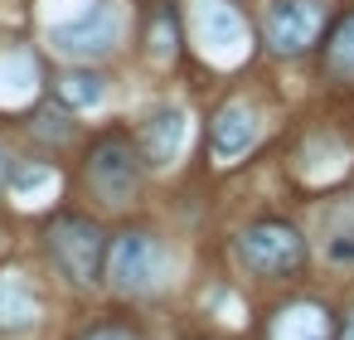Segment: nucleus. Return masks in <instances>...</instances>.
<instances>
[{
  "label": "nucleus",
  "mask_w": 354,
  "mask_h": 340,
  "mask_svg": "<svg viewBox=\"0 0 354 340\" xmlns=\"http://www.w3.org/2000/svg\"><path fill=\"white\" fill-rule=\"evenodd\" d=\"M49 253H54V262L73 277V282H83V287H93L102 272H107V233L93 224V219H78V214H64L54 229H49Z\"/></svg>",
  "instance_id": "nucleus-1"
},
{
  "label": "nucleus",
  "mask_w": 354,
  "mask_h": 340,
  "mask_svg": "<svg viewBox=\"0 0 354 340\" xmlns=\"http://www.w3.org/2000/svg\"><path fill=\"white\" fill-rule=\"evenodd\" d=\"M238 253H243V262H248L252 272H262V277H291V272H301V262H306V238H301L291 224H281V219H257L252 229H243Z\"/></svg>",
  "instance_id": "nucleus-2"
},
{
  "label": "nucleus",
  "mask_w": 354,
  "mask_h": 340,
  "mask_svg": "<svg viewBox=\"0 0 354 340\" xmlns=\"http://www.w3.org/2000/svg\"><path fill=\"white\" fill-rule=\"evenodd\" d=\"M165 277V248L151 233H122L107 253V282L117 292H156Z\"/></svg>",
  "instance_id": "nucleus-3"
},
{
  "label": "nucleus",
  "mask_w": 354,
  "mask_h": 340,
  "mask_svg": "<svg viewBox=\"0 0 354 340\" xmlns=\"http://www.w3.org/2000/svg\"><path fill=\"white\" fill-rule=\"evenodd\" d=\"M189 25H194V39L209 59L228 64V59L248 54V20H243V10L233 0H194Z\"/></svg>",
  "instance_id": "nucleus-4"
},
{
  "label": "nucleus",
  "mask_w": 354,
  "mask_h": 340,
  "mask_svg": "<svg viewBox=\"0 0 354 340\" xmlns=\"http://www.w3.org/2000/svg\"><path fill=\"white\" fill-rule=\"evenodd\" d=\"M325 25V10H320V0H272V10L262 20L267 30V44L277 54H301L306 44H315Z\"/></svg>",
  "instance_id": "nucleus-5"
},
{
  "label": "nucleus",
  "mask_w": 354,
  "mask_h": 340,
  "mask_svg": "<svg viewBox=\"0 0 354 340\" xmlns=\"http://www.w3.org/2000/svg\"><path fill=\"white\" fill-rule=\"evenodd\" d=\"M88 180L102 199H131L136 190V161H131V146L122 136H107L93 146L88 156Z\"/></svg>",
  "instance_id": "nucleus-6"
},
{
  "label": "nucleus",
  "mask_w": 354,
  "mask_h": 340,
  "mask_svg": "<svg viewBox=\"0 0 354 340\" xmlns=\"http://www.w3.org/2000/svg\"><path fill=\"white\" fill-rule=\"evenodd\" d=\"M64 54H107L117 44V10L102 6V0H93V6L73 20V25H59L49 35Z\"/></svg>",
  "instance_id": "nucleus-7"
},
{
  "label": "nucleus",
  "mask_w": 354,
  "mask_h": 340,
  "mask_svg": "<svg viewBox=\"0 0 354 340\" xmlns=\"http://www.w3.org/2000/svg\"><path fill=\"white\" fill-rule=\"evenodd\" d=\"M257 141V112L248 102H228L214 112V127H209V146L218 161H238L248 146Z\"/></svg>",
  "instance_id": "nucleus-8"
},
{
  "label": "nucleus",
  "mask_w": 354,
  "mask_h": 340,
  "mask_svg": "<svg viewBox=\"0 0 354 340\" xmlns=\"http://www.w3.org/2000/svg\"><path fill=\"white\" fill-rule=\"evenodd\" d=\"M185 141V112L180 107H156L146 122H141V156L151 165H170L175 151Z\"/></svg>",
  "instance_id": "nucleus-9"
},
{
  "label": "nucleus",
  "mask_w": 354,
  "mask_h": 340,
  "mask_svg": "<svg viewBox=\"0 0 354 340\" xmlns=\"http://www.w3.org/2000/svg\"><path fill=\"white\" fill-rule=\"evenodd\" d=\"M262 340H330V316L315 301H291L267 321Z\"/></svg>",
  "instance_id": "nucleus-10"
},
{
  "label": "nucleus",
  "mask_w": 354,
  "mask_h": 340,
  "mask_svg": "<svg viewBox=\"0 0 354 340\" xmlns=\"http://www.w3.org/2000/svg\"><path fill=\"white\" fill-rule=\"evenodd\" d=\"M35 316H39V301L30 296V287L15 272H6V277H0V330H20Z\"/></svg>",
  "instance_id": "nucleus-11"
},
{
  "label": "nucleus",
  "mask_w": 354,
  "mask_h": 340,
  "mask_svg": "<svg viewBox=\"0 0 354 340\" xmlns=\"http://www.w3.org/2000/svg\"><path fill=\"white\" fill-rule=\"evenodd\" d=\"M59 98H64L68 107H97V102L107 98V78H102L97 69H73V73L59 78Z\"/></svg>",
  "instance_id": "nucleus-12"
},
{
  "label": "nucleus",
  "mask_w": 354,
  "mask_h": 340,
  "mask_svg": "<svg viewBox=\"0 0 354 340\" xmlns=\"http://www.w3.org/2000/svg\"><path fill=\"white\" fill-rule=\"evenodd\" d=\"M325 59H330V73H339V78H354V10H349V15L335 25Z\"/></svg>",
  "instance_id": "nucleus-13"
},
{
  "label": "nucleus",
  "mask_w": 354,
  "mask_h": 340,
  "mask_svg": "<svg viewBox=\"0 0 354 340\" xmlns=\"http://www.w3.org/2000/svg\"><path fill=\"white\" fill-rule=\"evenodd\" d=\"M151 44H156V54H160V59H170V54H175V20H170V10H156Z\"/></svg>",
  "instance_id": "nucleus-14"
},
{
  "label": "nucleus",
  "mask_w": 354,
  "mask_h": 340,
  "mask_svg": "<svg viewBox=\"0 0 354 340\" xmlns=\"http://www.w3.org/2000/svg\"><path fill=\"white\" fill-rule=\"evenodd\" d=\"M54 175H49V165H15L10 170V185L15 190H35V185H49Z\"/></svg>",
  "instance_id": "nucleus-15"
},
{
  "label": "nucleus",
  "mask_w": 354,
  "mask_h": 340,
  "mask_svg": "<svg viewBox=\"0 0 354 340\" xmlns=\"http://www.w3.org/2000/svg\"><path fill=\"white\" fill-rule=\"evenodd\" d=\"M83 340H136L131 330H122V325H97V330H88Z\"/></svg>",
  "instance_id": "nucleus-16"
},
{
  "label": "nucleus",
  "mask_w": 354,
  "mask_h": 340,
  "mask_svg": "<svg viewBox=\"0 0 354 340\" xmlns=\"http://www.w3.org/2000/svg\"><path fill=\"white\" fill-rule=\"evenodd\" d=\"M6 180H10V156L0 151V185H6Z\"/></svg>",
  "instance_id": "nucleus-17"
},
{
  "label": "nucleus",
  "mask_w": 354,
  "mask_h": 340,
  "mask_svg": "<svg viewBox=\"0 0 354 340\" xmlns=\"http://www.w3.org/2000/svg\"><path fill=\"white\" fill-rule=\"evenodd\" d=\"M339 340H354V311L344 316V335H339Z\"/></svg>",
  "instance_id": "nucleus-18"
}]
</instances>
